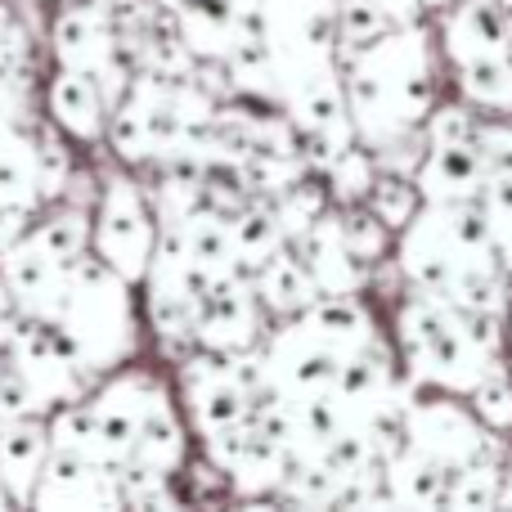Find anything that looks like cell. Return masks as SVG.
<instances>
[{
	"instance_id": "6da1fadb",
	"label": "cell",
	"mask_w": 512,
	"mask_h": 512,
	"mask_svg": "<svg viewBox=\"0 0 512 512\" xmlns=\"http://www.w3.org/2000/svg\"><path fill=\"white\" fill-rule=\"evenodd\" d=\"M337 68L346 117L364 149H382L418 131L436 104V50L432 36L414 23L391 27L360 50H337Z\"/></svg>"
},
{
	"instance_id": "7a4b0ae2",
	"label": "cell",
	"mask_w": 512,
	"mask_h": 512,
	"mask_svg": "<svg viewBox=\"0 0 512 512\" xmlns=\"http://www.w3.org/2000/svg\"><path fill=\"white\" fill-rule=\"evenodd\" d=\"M409 288L454 306L504 310L508 274L495 261L481 203H423L396 243Z\"/></svg>"
},
{
	"instance_id": "3957f363",
	"label": "cell",
	"mask_w": 512,
	"mask_h": 512,
	"mask_svg": "<svg viewBox=\"0 0 512 512\" xmlns=\"http://www.w3.org/2000/svg\"><path fill=\"white\" fill-rule=\"evenodd\" d=\"M396 346L405 369L414 373V382L436 391H454V396H468L481 382V373L499 360V355L472 351L450 301L427 297L418 288H409V297L396 310Z\"/></svg>"
},
{
	"instance_id": "277c9868",
	"label": "cell",
	"mask_w": 512,
	"mask_h": 512,
	"mask_svg": "<svg viewBox=\"0 0 512 512\" xmlns=\"http://www.w3.org/2000/svg\"><path fill=\"white\" fill-rule=\"evenodd\" d=\"M337 0H261L252 9L256 36L265 41L279 77V104L315 81L342 77L337 68Z\"/></svg>"
},
{
	"instance_id": "5b68a950",
	"label": "cell",
	"mask_w": 512,
	"mask_h": 512,
	"mask_svg": "<svg viewBox=\"0 0 512 512\" xmlns=\"http://www.w3.org/2000/svg\"><path fill=\"white\" fill-rule=\"evenodd\" d=\"M405 445L432 459L441 472H454L472 459H504L499 432H490L454 391L436 387L405 400Z\"/></svg>"
},
{
	"instance_id": "8992f818",
	"label": "cell",
	"mask_w": 512,
	"mask_h": 512,
	"mask_svg": "<svg viewBox=\"0 0 512 512\" xmlns=\"http://www.w3.org/2000/svg\"><path fill=\"white\" fill-rule=\"evenodd\" d=\"M261 355H265L270 387L279 396H288L292 405L328 396L337 387V373H342V355L328 351L319 337H310L297 315L283 319V328L261 346Z\"/></svg>"
},
{
	"instance_id": "52a82bcc",
	"label": "cell",
	"mask_w": 512,
	"mask_h": 512,
	"mask_svg": "<svg viewBox=\"0 0 512 512\" xmlns=\"http://www.w3.org/2000/svg\"><path fill=\"white\" fill-rule=\"evenodd\" d=\"M153 248H158V225H153L149 207H144V194L131 180H113L104 198V216H99V252H104V261L126 283H135L149 270Z\"/></svg>"
},
{
	"instance_id": "ba28073f",
	"label": "cell",
	"mask_w": 512,
	"mask_h": 512,
	"mask_svg": "<svg viewBox=\"0 0 512 512\" xmlns=\"http://www.w3.org/2000/svg\"><path fill=\"white\" fill-rule=\"evenodd\" d=\"M261 301H256L248 274H225L207 283L194 319V346L203 351H243L261 342Z\"/></svg>"
},
{
	"instance_id": "9c48e42d",
	"label": "cell",
	"mask_w": 512,
	"mask_h": 512,
	"mask_svg": "<svg viewBox=\"0 0 512 512\" xmlns=\"http://www.w3.org/2000/svg\"><path fill=\"white\" fill-rule=\"evenodd\" d=\"M288 248L297 252L301 265H306L315 292H360L364 283H369V265L355 261V256L346 252L342 234H337V212L333 207L319 212L315 221H310L306 230L288 243Z\"/></svg>"
},
{
	"instance_id": "30bf717a",
	"label": "cell",
	"mask_w": 512,
	"mask_h": 512,
	"mask_svg": "<svg viewBox=\"0 0 512 512\" xmlns=\"http://www.w3.org/2000/svg\"><path fill=\"white\" fill-rule=\"evenodd\" d=\"M167 5L176 14L180 41L198 63H221L243 36L256 32V18L239 14L225 0H167Z\"/></svg>"
},
{
	"instance_id": "8fae6325",
	"label": "cell",
	"mask_w": 512,
	"mask_h": 512,
	"mask_svg": "<svg viewBox=\"0 0 512 512\" xmlns=\"http://www.w3.org/2000/svg\"><path fill=\"white\" fill-rule=\"evenodd\" d=\"M409 180L423 203H472L486 189V167L472 144H427Z\"/></svg>"
},
{
	"instance_id": "7c38bea8",
	"label": "cell",
	"mask_w": 512,
	"mask_h": 512,
	"mask_svg": "<svg viewBox=\"0 0 512 512\" xmlns=\"http://www.w3.org/2000/svg\"><path fill=\"white\" fill-rule=\"evenodd\" d=\"M297 319L310 337H319V342H324L328 351H337L342 360L364 351V346L378 337V319H373V310L360 301V292H319Z\"/></svg>"
},
{
	"instance_id": "4fadbf2b",
	"label": "cell",
	"mask_w": 512,
	"mask_h": 512,
	"mask_svg": "<svg viewBox=\"0 0 512 512\" xmlns=\"http://www.w3.org/2000/svg\"><path fill=\"white\" fill-rule=\"evenodd\" d=\"M441 14V54L450 59V68L504 50L508 14L499 0H459V5L450 0Z\"/></svg>"
},
{
	"instance_id": "5bb4252c",
	"label": "cell",
	"mask_w": 512,
	"mask_h": 512,
	"mask_svg": "<svg viewBox=\"0 0 512 512\" xmlns=\"http://www.w3.org/2000/svg\"><path fill=\"white\" fill-rule=\"evenodd\" d=\"M248 283H252L256 301H261V310H270V315H279V319L301 315V310L319 297L310 274H306V265L297 261V252H292L288 243H283L279 252L265 256V261L248 274Z\"/></svg>"
},
{
	"instance_id": "9a60e30c",
	"label": "cell",
	"mask_w": 512,
	"mask_h": 512,
	"mask_svg": "<svg viewBox=\"0 0 512 512\" xmlns=\"http://www.w3.org/2000/svg\"><path fill=\"white\" fill-rule=\"evenodd\" d=\"M185 454H189L185 423H180V414L171 409V396H167V387H162L140 418V432H135V445H131V463L171 477L176 468H185Z\"/></svg>"
},
{
	"instance_id": "2e32d148",
	"label": "cell",
	"mask_w": 512,
	"mask_h": 512,
	"mask_svg": "<svg viewBox=\"0 0 512 512\" xmlns=\"http://www.w3.org/2000/svg\"><path fill=\"white\" fill-rule=\"evenodd\" d=\"M167 234H176L180 252L189 256V265H194V270L203 274L207 283L225 279V274H243L239 270V256H234L230 225H225V216L198 207V212L189 216L185 225H176V230H167Z\"/></svg>"
},
{
	"instance_id": "e0dca14e",
	"label": "cell",
	"mask_w": 512,
	"mask_h": 512,
	"mask_svg": "<svg viewBox=\"0 0 512 512\" xmlns=\"http://www.w3.org/2000/svg\"><path fill=\"white\" fill-rule=\"evenodd\" d=\"M382 486L391 504L400 508H441L445 504V472L418 450L400 445L391 459H382Z\"/></svg>"
},
{
	"instance_id": "ac0fdd59",
	"label": "cell",
	"mask_w": 512,
	"mask_h": 512,
	"mask_svg": "<svg viewBox=\"0 0 512 512\" xmlns=\"http://www.w3.org/2000/svg\"><path fill=\"white\" fill-rule=\"evenodd\" d=\"M248 427V423H243ZM288 445L270 441V436H256L252 427L243 432V445H239V459L230 463V490L243 499H261V495H274L283 481V472H288Z\"/></svg>"
},
{
	"instance_id": "d6986e66",
	"label": "cell",
	"mask_w": 512,
	"mask_h": 512,
	"mask_svg": "<svg viewBox=\"0 0 512 512\" xmlns=\"http://www.w3.org/2000/svg\"><path fill=\"white\" fill-rule=\"evenodd\" d=\"M454 77H459V95L472 108L495 113V117H512V63L504 59V50L454 63Z\"/></svg>"
},
{
	"instance_id": "ffe728a7",
	"label": "cell",
	"mask_w": 512,
	"mask_h": 512,
	"mask_svg": "<svg viewBox=\"0 0 512 512\" xmlns=\"http://www.w3.org/2000/svg\"><path fill=\"white\" fill-rule=\"evenodd\" d=\"M225 225H230V243H234V256H239V270L243 274H252L265 256L279 252L283 243H288L265 198H248V203H243Z\"/></svg>"
},
{
	"instance_id": "44dd1931",
	"label": "cell",
	"mask_w": 512,
	"mask_h": 512,
	"mask_svg": "<svg viewBox=\"0 0 512 512\" xmlns=\"http://www.w3.org/2000/svg\"><path fill=\"white\" fill-rule=\"evenodd\" d=\"M198 207H203V162L167 158V171H162V194H158L162 225L176 230V225H185Z\"/></svg>"
},
{
	"instance_id": "7402d4cb",
	"label": "cell",
	"mask_w": 512,
	"mask_h": 512,
	"mask_svg": "<svg viewBox=\"0 0 512 512\" xmlns=\"http://www.w3.org/2000/svg\"><path fill=\"white\" fill-rule=\"evenodd\" d=\"M270 203V212H274V221H279V230H283V239H297L301 230H306L310 221H315L319 212H328V194H324V180H315L306 171V176H297L292 185H283L279 194H270L265 198Z\"/></svg>"
},
{
	"instance_id": "603a6c76",
	"label": "cell",
	"mask_w": 512,
	"mask_h": 512,
	"mask_svg": "<svg viewBox=\"0 0 512 512\" xmlns=\"http://www.w3.org/2000/svg\"><path fill=\"white\" fill-rule=\"evenodd\" d=\"M378 180V162L364 144H351L333 158V167L324 171V194H328V207H355L364 203L369 185Z\"/></svg>"
},
{
	"instance_id": "cb8c5ba5",
	"label": "cell",
	"mask_w": 512,
	"mask_h": 512,
	"mask_svg": "<svg viewBox=\"0 0 512 512\" xmlns=\"http://www.w3.org/2000/svg\"><path fill=\"white\" fill-rule=\"evenodd\" d=\"M499 463L504 459H472L445 472V504L441 508H495L499 499Z\"/></svg>"
},
{
	"instance_id": "d4e9b609",
	"label": "cell",
	"mask_w": 512,
	"mask_h": 512,
	"mask_svg": "<svg viewBox=\"0 0 512 512\" xmlns=\"http://www.w3.org/2000/svg\"><path fill=\"white\" fill-rule=\"evenodd\" d=\"M364 207H369V212L378 216V221L387 225L391 234H400L409 221H414L418 207H423V194L414 189V180H409V176L378 171V180H373L369 194H364Z\"/></svg>"
},
{
	"instance_id": "484cf974",
	"label": "cell",
	"mask_w": 512,
	"mask_h": 512,
	"mask_svg": "<svg viewBox=\"0 0 512 512\" xmlns=\"http://www.w3.org/2000/svg\"><path fill=\"white\" fill-rule=\"evenodd\" d=\"M333 27H337V50H360V45L387 36L391 18L378 0H337L333 5Z\"/></svg>"
},
{
	"instance_id": "4316f807",
	"label": "cell",
	"mask_w": 512,
	"mask_h": 512,
	"mask_svg": "<svg viewBox=\"0 0 512 512\" xmlns=\"http://www.w3.org/2000/svg\"><path fill=\"white\" fill-rule=\"evenodd\" d=\"M333 212H337V234H342L346 252H351L355 261H364V265L382 261V252L391 248V230H387V225H382L364 203L333 207Z\"/></svg>"
},
{
	"instance_id": "83f0119b",
	"label": "cell",
	"mask_w": 512,
	"mask_h": 512,
	"mask_svg": "<svg viewBox=\"0 0 512 512\" xmlns=\"http://www.w3.org/2000/svg\"><path fill=\"white\" fill-rule=\"evenodd\" d=\"M468 405L490 432H512V373L499 360L490 364L477 387L468 391Z\"/></svg>"
},
{
	"instance_id": "f1b7e54d",
	"label": "cell",
	"mask_w": 512,
	"mask_h": 512,
	"mask_svg": "<svg viewBox=\"0 0 512 512\" xmlns=\"http://www.w3.org/2000/svg\"><path fill=\"white\" fill-rule=\"evenodd\" d=\"M477 203H481V216H486L495 261L504 265V274H512V180H486Z\"/></svg>"
},
{
	"instance_id": "f546056e",
	"label": "cell",
	"mask_w": 512,
	"mask_h": 512,
	"mask_svg": "<svg viewBox=\"0 0 512 512\" xmlns=\"http://www.w3.org/2000/svg\"><path fill=\"white\" fill-rule=\"evenodd\" d=\"M477 122L472 104H432V113L423 117V140L427 144H472L477 140Z\"/></svg>"
},
{
	"instance_id": "4dcf8cb0",
	"label": "cell",
	"mask_w": 512,
	"mask_h": 512,
	"mask_svg": "<svg viewBox=\"0 0 512 512\" xmlns=\"http://www.w3.org/2000/svg\"><path fill=\"white\" fill-rule=\"evenodd\" d=\"M472 149L481 153L486 180H512V122L495 117V122H477V140Z\"/></svg>"
},
{
	"instance_id": "1f68e13d",
	"label": "cell",
	"mask_w": 512,
	"mask_h": 512,
	"mask_svg": "<svg viewBox=\"0 0 512 512\" xmlns=\"http://www.w3.org/2000/svg\"><path fill=\"white\" fill-rule=\"evenodd\" d=\"M59 113L72 131L95 135L99 131V90L86 77H63L59 86Z\"/></svg>"
},
{
	"instance_id": "d6a6232c",
	"label": "cell",
	"mask_w": 512,
	"mask_h": 512,
	"mask_svg": "<svg viewBox=\"0 0 512 512\" xmlns=\"http://www.w3.org/2000/svg\"><path fill=\"white\" fill-rule=\"evenodd\" d=\"M378 5L382 9H387V18H391V23H414V18L418 14H423V5H418V0H378Z\"/></svg>"
},
{
	"instance_id": "836d02e7",
	"label": "cell",
	"mask_w": 512,
	"mask_h": 512,
	"mask_svg": "<svg viewBox=\"0 0 512 512\" xmlns=\"http://www.w3.org/2000/svg\"><path fill=\"white\" fill-rule=\"evenodd\" d=\"M495 508H512V454L499 463V499H495Z\"/></svg>"
},
{
	"instance_id": "e575fe53",
	"label": "cell",
	"mask_w": 512,
	"mask_h": 512,
	"mask_svg": "<svg viewBox=\"0 0 512 512\" xmlns=\"http://www.w3.org/2000/svg\"><path fill=\"white\" fill-rule=\"evenodd\" d=\"M225 5H234V9H239V14H252V9L261 5V0H225Z\"/></svg>"
},
{
	"instance_id": "d590c367",
	"label": "cell",
	"mask_w": 512,
	"mask_h": 512,
	"mask_svg": "<svg viewBox=\"0 0 512 512\" xmlns=\"http://www.w3.org/2000/svg\"><path fill=\"white\" fill-rule=\"evenodd\" d=\"M504 59L512 63V18H508V27H504Z\"/></svg>"
},
{
	"instance_id": "8d00e7d4",
	"label": "cell",
	"mask_w": 512,
	"mask_h": 512,
	"mask_svg": "<svg viewBox=\"0 0 512 512\" xmlns=\"http://www.w3.org/2000/svg\"><path fill=\"white\" fill-rule=\"evenodd\" d=\"M418 5H423V9H432V14H441V9L450 5V0H418Z\"/></svg>"
},
{
	"instance_id": "74e56055",
	"label": "cell",
	"mask_w": 512,
	"mask_h": 512,
	"mask_svg": "<svg viewBox=\"0 0 512 512\" xmlns=\"http://www.w3.org/2000/svg\"><path fill=\"white\" fill-rule=\"evenodd\" d=\"M499 5H504V14H508V18H512V0H499Z\"/></svg>"
}]
</instances>
